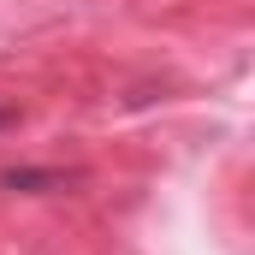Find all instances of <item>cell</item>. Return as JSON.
I'll return each mask as SVG.
<instances>
[{
    "label": "cell",
    "mask_w": 255,
    "mask_h": 255,
    "mask_svg": "<svg viewBox=\"0 0 255 255\" xmlns=\"http://www.w3.org/2000/svg\"><path fill=\"white\" fill-rule=\"evenodd\" d=\"M6 125H18V107H0V130Z\"/></svg>",
    "instance_id": "7a4b0ae2"
},
{
    "label": "cell",
    "mask_w": 255,
    "mask_h": 255,
    "mask_svg": "<svg viewBox=\"0 0 255 255\" xmlns=\"http://www.w3.org/2000/svg\"><path fill=\"white\" fill-rule=\"evenodd\" d=\"M0 184H6V190L42 196V190H65V184H77V172H36V166H18V172H6Z\"/></svg>",
    "instance_id": "6da1fadb"
}]
</instances>
